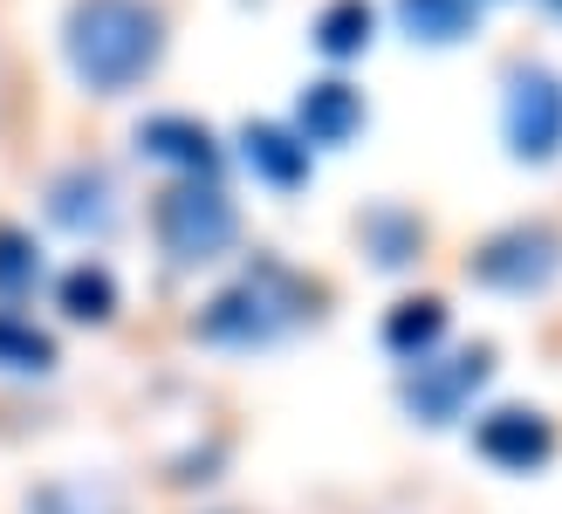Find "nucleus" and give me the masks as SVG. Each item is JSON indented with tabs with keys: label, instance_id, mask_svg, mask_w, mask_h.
Instances as JSON below:
<instances>
[{
	"label": "nucleus",
	"instance_id": "obj_1",
	"mask_svg": "<svg viewBox=\"0 0 562 514\" xmlns=\"http://www.w3.org/2000/svg\"><path fill=\"white\" fill-rule=\"evenodd\" d=\"M63 55L82 90L124 97L131 82H145L165 55V14L151 0H69L63 21Z\"/></svg>",
	"mask_w": 562,
	"mask_h": 514
},
{
	"label": "nucleus",
	"instance_id": "obj_2",
	"mask_svg": "<svg viewBox=\"0 0 562 514\" xmlns=\"http://www.w3.org/2000/svg\"><path fill=\"white\" fill-rule=\"evenodd\" d=\"M308 316H316V289H308L289 261L261 254L255 268H240L227 289L200 309L192 329H200V343H213V350H268V343L302 329Z\"/></svg>",
	"mask_w": 562,
	"mask_h": 514
},
{
	"label": "nucleus",
	"instance_id": "obj_3",
	"mask_svg": "<svg viewBox=\"0 0 562 514\" xmlns=\"http://www.w3.org/2000/svg\"><path fill=\"white\" fill-rule=\"evenodd\" d=\"M151 234H158V247H165V261L206 268V261H220V254L240 241V206H234V199L220 192L213 179H186V186H172V192H158Z\"/></svg>",
	"mask_w": 562,
	"mask_h": 514
},
{
	"label": "nucleus",
	"instance_id": "obj_4",
	"mask_svg": "<svg viewBox=\"0 0 562 514\" xmlns=\"http://www.w3.org/2000/svg\"><path fill=\"white\" fill-rule=\"evenodd\" d=\"M501 131L521 165H549L562 152V76L549 63L508 69V97H501Z\"/></svg>",
	"mask_w": 562,
	"mask_h": 514
},
{
	"label": "nucleus",
	"instance_id": "obj_5",
	"mask_svg": "<svg viewBox=\"0 0 562 514\" xmlns=\"http://www.w3.org/2000/svg\"><path fill=\"white\" fill-rule=\"evenodd\" d=\"M467 275L481 289H501V295H542L562 275V234L555 226H508V234H494L473 254Z\"/></svg>",
	"mask_w": 562,
	"mask_h": 514
},
{
	"label": "nucleus",
	"instance_id": "obj_6",
	"mask_svg": "<svg viewBox=\"0 0 562 514\" xmlns=\"http://www.w3.org/2000/svg\"><path fill=\"white\" fill-rule=\"evenodd\" d=\"M487 378H494V350H487V343L453 350V357H418V370L405 378V412L426 418V425H453Z\"/></svg>",
	"mask_w": 562,
	"mask_h": 514
},
{
	"label": "nucleus",
	"instance_id": "obj_7",
	"mask_svg": "<svg viewBox=\"0 0 562 514\" xmlns=\"http://www.w3.org/2000/svg\"><path fill=\"white\" fill-rule=\"evenodd\" d=\"M473 452H481L487 467H501V473H536L555 452V425L542 412H528V405H501V412H487L473 425Z\"/></svg>",
	"mask_w": 562,
	"mask_h": 514
},
{
	"label": "nucleus",
	"instance_id": "obj_8",
	"mask_svg": "<svg viewBox=\"0 0 562 514\" xmlns=\"http://www.w3.org/2000/svg\"><path fill=\"white\" fill-rule=\"evenodd\" d=\"M48 220L63 226V234L97 241V234H110V226H117V186H110L97 165H69L63 179L48 186Z\"/></svg>",
	"mask_w": 562,
	"mask_h": 514
},
{
	"label": "nucleus",
	"instance_id": "obj_9",
	"mask_svg": "<svg viewBox=\"0 0 562 514\" xmlns=\"http://www.w3.org/2000/svg\"><path fill=\"white\" fill-rule=\"evenodd\" d=\"M137 152L158 158V165H179L186 179H213L220 171V145L200 118H179V110H165V118H145L137 124Z\"/></svg>",
	"mask_w": 562,
	"mask_h": 514
},
{
	"label": "nucleus",
	"instance_id": "obj_10",
	"mask_svg": "<svg viewBox=\"0 0 562 514\" xmlns=\"http://www.w3.org/2000/svg\"><path fill=\"white\" fill-rule=\"evenodd\" d=\"M363 131V97L350 90V82H308L302 90V103H295V137L308 152H336V145H350V137Z\"/></svg>",
	"mask_w": 562,
	"mask_h": 514
},
{
	"label": "nucleus",
	"instance_id": "obj_11",
	"mask_svg": "<svg viewBox=\"0 0 562 514\" xmlns=\"http://www.w3.org/2000/svg\"><path fill=\"white\" fill-rule=\"evenodd\" d=\"M240 158L255 179H268L274 192H295L308 179V145L289 131V124H247L240 131Z\"/></svg>",
	"mask_w": 562,
	"mask_h": 514
},
{
	"label": "nucleus",
	"instance_id": "obj_12",
	"mask_svg": "<svg viewBox=\"0 0 562 514\" xmlns=\"http://www.w3.org/2000/svg\"><path fill=\"white\" fill-rule=\"evenodd\" d=\"M481 21V0H398V27L426 48H453L473 35Z\"/></svg>",
	"mask_w": 562,
	"mask_h": 514
},
{
	"label": "nucleus",
	"instance_id": "obj_13",
	"mask_svg": "<svg viewBox=\"0 0 562 514\" xmlns=\"http://www.w3.org/2000/svg\"><path fill=\"white\" fill-rule=\"evenodd\" d=\"M439 336H446V302H439V295H412V302H398V309L384 316V350L405 357V364L432 357Z\"/></svg>",
	"mask_w": 562,
	"mask_h": 514
},
{
	"label": "nucleus",
	"instance_id": "obj_14",
	"mask_svg": "<svg viewBox=\"0 0 562 514\" xmlns=\"http://www.w3.org/2000/svg\"><path fill=\"white\" fill-rule=\"evenodd\" d=\"M55 302H63L69 323H110L117 316V281H110L103 261H76L63 281H55Z\"/></svg>",
	"mask_w": 562,
	"mask_h": 514
},
{
	"label": "nucleus",
	"instance_id": "obj_15",
	"mask_svg": "<svg viewBox=\"0 0 562 514\" xmlns=\"http://www.w3.org/2000/svg\"><path fill=\"white\" fill-rule=\"evenodd\" d=\"M27 514H124V494L110 480H90V473H63L48 488L27 494Z\"/></svg>",
	"mask_w": 562,
	"mask_h": 514
},
{
	"label": "nucleus",
	"instance_id": "obj_16",
	"mask_svg": "<svg viewBox=\"0 0 562 514\" xmlns=\"http://www.w3.org/2000/svg\"><path fill=\"white\" fill-rule=\"evenodd\" d=\"M371 27H378L371 0H329V8L316 14V48L329 55V63H350V55L371 48Z\"/></svg>",
	"mask_w": 562,
	"mask_h": 514
},
{
	"label": "nucleus",
	"instance_id": "obj_17",
	"mask_svg": "<svg viewBox=\"0 0 562 514\" xmlns=\"http://www.w3.org/2000/svg\"><path fill=\"white\" fill-rule=\"evenodd\" d=\"M0 370H14V378H42V370H55V336L35 329L27 316H14V309H0Z\"/></svg>",
	"mask_w": 562,
	"mask_h": 514
},
{
	"label": "nucleus",
	"instance_id": "obj_18",
	"mask_svg": "<svg viewBox=\"0 0 562 514\" xmlns=\"http://www.w3.org/2000/svg\"><path fill=\"white\" fill-rule=\"evenodd\" d=\"M363 247H371L384 268H405L412 254L426 247V226H418L412 213H398V206H378L371 220H363Z\"/></svg>",
	"mask_w": 562,
	"mask_h": 514
},
{
	"label": "nucleus",
	"instance_id": "obj_19",
	"mask_svg": "<svg viewBox=\"0 0 562 514\" xmlns=\"http://www.w3.org/2000/svg\"><path fill=\"white\" fill-rule=\"evenodd\" d=\"M42 281V254L21 226H0V295H27Z\"/></svg>",
	"mask_w": 562,
	"mask_h": 514
},
{
	"label": "nucleus",
	"instance_id": "obj_20",
	"mask_svg": "<svg viewBox=\"0 0 562 514\" xmlns=\"http://www.w3.org/2000/svg\"><path fill=\"white\" fill-rule=\"evenodd\" d=\"M549 14H555V21H562V0H549Z\"/></svg>",
	"mask_w": 562,
	"mask_h": 514
}]
</instances>
